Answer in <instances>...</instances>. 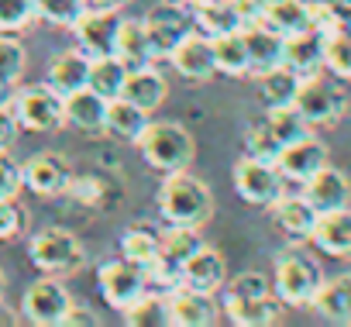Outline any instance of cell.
Listing matches in <instances>:
<instances>
[{"instance_id": "6da1fadb", "label": "cell", "mask_w": 351, "mask_h": 327, "mask_svg": "<svg viewBox=\"0 0 351 327\" xmlns=\"http://www.w3.org/2000/svg\"><path fill=\"white\" fill-rule=\"evenodd\" d=\"M158 210L169 224L204 228L214 214V197H210L207 183H200L197 176L180 169V173H169L165 183L158 186Z\"/></svg>"}, {"instance_id": "7a4b0ae2", "label": "cell", "mask_w": 351, "mask_h": 327, "mask_svg": "<svg viewBox=\"0 0 351 327\" xmlns=\"http://www.w3.org/2000/svg\"><path fill=\"white\" fill-rule=\"evenodd\" d=\"M138 148H141L145 162L158 173L190 169V162L197 155L193 134L183 124H172V121H148V128L138 138Z\"/></svg>"}, {"instance_id": "3957f363", "label": "cell", "mask_w": 351, "mask_h": 327, "mask_svg": "<svg viewBox=\"0 0 351 327\" xmlns=\"http://www.w3.org/2000/svg\"><path fill=\"white\" fill-rule=\"evenodd\" d=\"M310 134V124L300 117L296 107H269L262 121H255L245 134V145H248V155H258V158H269L276 162V155L296 141Z\"/></svg>"}, {"instance_id": "277c9868", "label": "cell", "mask_w": 351, "mask_h": 327, "mask_svg": "<svg viewBox=\"0 0 351 327\" xmlns=\"http://www.w3.org/2000/svg\"><path fill=\"white\" fill-rule=\"evenodd\" d=\"M324 286V269L317 265V258L303 255V252H286L276 262V296L286 306H313V296Z\"/></svg>"}, {"instance_id": "5b68a950", "label": "cell", "mask_w": 351, "mask_h": 327, "mask_svg": "<svg viewBox=\"0 0 351 327\" xmlns=\"http://www.w3.org/2000/svg\"><path fill=\"white\" fill-rule=\"evenodd\" d=\"M28 252H32L35 269H42L45 276H69L86 258L80 238L73 231H66V228H45V231H38L32 238Z\"/></svg>"}, {"instance_id": "8992f818", "label": "cell", "mask_w": 351, "mask_h": 327, "mask_svg": "<svg viewBox=\"0 0 351 327\" xmlns=\"http://www.w3.org/2000/svg\"><path fill=\"white\" fill-rule=\"evenodd\" d=\"M282 186H286V176L279 173L276 162L258 158V155H245L234 162V190L245 204L272 207L282 197Z\"/></svg>"}, {"instance_id": "52a82bcc", "label": "cell", "mask_w": 351, "mask_h": 327, "mask_svg": "<svg viewBox=\"0 0 351 327\" xmlns=\"http://www.w3.org/2000/svg\"><path fill=\"white\" fill-rule=\"evenodd\" d=\"M14 117L25 131L32 134H49L66 124V97L59 90L45 86H28L14 97Z\"/></svg>"}, {"instance_id": "ba28073f", "label": "cell", "mask_w": 351, "mask_h": 327, "mask_svg": "<svg viewBox=\"0 0 351 327\" xmlns=\"http://www.w3.org/2000/svg\"><path fill=\"white\" fill-rule=\"evenodd\" d=\"M145 28H148V38L155 45V56L169 59V52L176 45L190 32H197V18H193V8H186V0H162V4H155L148 11Z\"/></svg>"}, {"instance_id": "9c48e42d", "label": "cell", "mask_w": 351, "mask_h": 327, "mask_svg": "<svg viewBox=\"0 0 351 327\" xmlns=\"http://www.w3.org/2000/svg\"><path fill=\"white\" fill-rule=\"evenodd\" d=\"M293 107L300 110V117L306 124H317V128H327V124H337L348 110V97L337 83H327L324 76H310L300 83V93L293 100Z\"/></svg>"}, {"instance_id": "30bf717a", "label": "cell", "mask_w": 351, "mask_h": 327, "mask_svg": "<svg viewBox=\"0 0 351 327\" xmlns=\"http://www.w3.org/2000/svg\"><path fill=\"white\" fill-rule=\"evenodd\" d=\"M97 282H100V296L114 306V310H128L134 300H141L152 286H148V272L128 258H117V262H107L100 265L97 272Z\"/></svg>"}, {"instance_id": "8fae6325", "label": "cell", "mask_w": 351, "mask_h": 327, "mask_svg": "<svg viewBox=\"0 0 351 327\" xmlns=\"http://www.w3.org/2000/svg\"><path fill=\"white\" fill-rule=\"evenodd\" d=\"M69 306H73V296L59 282V276L38 279L35 286H28V293L21 300V313L38 327H62V317Z\"/></svg>"}, {"instance_id": "7c38bea8", "label": "cell", "mask_w": 351, "mask_h": 327, "mask_svg": "<svg viewBox=\"0 0 351 327\" xmlns=\"http://www.w3.org/2000/svg\"><path fill=\"white\" fill-rule=\"evenodd\" d=\"M73 166H69V158L59 155V152H42L35 158H28L25 166H21V180L32 193L38 197H62L73 183Z\"/></svg>"}, {"instance_id": "4fadbf2b", "label": "cell", "mask_w": 351, "mask_h": 327, "mask_svg": "<svg viewBox=\"0 0 351 327\" xmlns=\"http://www.w3.org/2000/svg\"><path fill=\"white\" fill-rule=\"evenodd\" d=\"M121 21H124V14L114 11V8H97V11L86 8V14H83V18L76 21V28H73L80 49H83L90 59H97V56H114Z\"/></svg>"}, {"instance_id": "5bb4252c", "label": "cell", "mask_w": 351, "mask_h": 327, "mask_svg": "<svg viewBox=\"0 0 351 327\" xmlns=\"http://www.w3.org/2000/svg\"><path fill=\"white\" fill-rule=\"evenodd\" d=\"M169 62L176 66L183 80H193V83H204L217 73V59H214V38L204 35V32H190L180 45L169 52Z\"/></svg>"}, {"instance_id": "9a60e30c", "label": "cell", "mask_w": 351, "mask_h": 327, "mask_svg": "<svg viewBox=\"0 0 351 327\" xmlns=\"http://www.w3.org/2000/svg\"><path fill=\"white\" fill-rule=\"evenodd\" d=\"M276 166L286 180L293 183H306L313 173H320L327 166V148L324 141H317L313 134H303L296 141H289L279 155H276Z\"/></svg>"}, {"instance_id": "2e32d148", "label": "cell", "mask_w": 351, "mask_h": 327, "mask_svg": "<svg viewBox=\"0 0 351 327\" xmlns=\"http://www.w3.org/2000/svg\"><path fill=\"white\" fill-rule=\"evenodd\" d=\"M241 35H245V45H248V76L258 80L262 73L282 66V59H286V38L279 32H272V28H265V25L255 21V25H245Z\"/></svg>"}, {"instance_id": "e0dca14e", "label": "cell", "mask_w": 351, "mask_h": 327, "mask_svg": "<svg viewBox=\"0 0 351 327\" xmlns=\"http://www.w3.org/2000/svg\"><path fill=\"white\" fill-rule=\"evenodd\" d=\"M224 282H228L224 255L210 245H204L197 255H190L186 265L180 269V286L197 289V293H217V289H224Z\"/></svg>"}, {"instance_id": "ac0fdd59", "label": "cell", "mask_w": 351, "mask_h": 327, "mask_svg": "<svg viewBox=\"0 0 351 327\" xmlns=\"http://www.w3.org/2000/svg\"><path fill=\"white\" fill-rule=\"evenodd\" d=\"M214 320H217L214 293H197L186 286L169 293V324L172 327H210Z\"/></svg>"}, {"instance_id": "d6986e66", "label": "cell", "mask_w": 351, "mask_h": 327, "mask_svg": "<svg viewBox=\"0 0 351 327\" xmlns=\"http://www.w3.org/2000/svg\"><path fill=\"white\" fill-rule=\"evenodd\" d=\"M303 197L317 207V214H327V210H341L351 204V183L341 169H330L324 166L320 173H313L306 183H303Z\"/></svg>"}, {"instance_id": "ffe728a7", "label": "cell", "mask_w": 351, "mask_h": 327, "mask_svg": "<svg viewBox=\"0 0 351 327\" xmlns=\"http://www.w3.org/2000/svg\"><path fill=\"white\" fill-rule=\"evenodd\" d=\"M224 313L238 327H269V324L279 320L282 300L276 293H269V296H234V293H224Z\"/></svg>"}, {"instance_id": "44dd1931", "label": "cell", "mask_w": 351, "mask_h": 327, "mask_svg": "<svg viewBox=\"0 0 351 327\" xmlns=\"http://www.w3.org/2000/svg\"><path fill=\"white\" fill-rule=\"evenodd\" d=\"M107 97H100L93 86H83L76 93L66 97V121L86 134H100L107 131Z\"/></svg>"}, {"instance_id": "7402d4cb", "label": "cell", "mask_w": 351, "mask_h": 327, "mask_svg": "<svg viewBox=\"0 0 351 327\" xmlns=\"http://www.w3.org/2000/svg\"><path fill=\"white\" fill-rule=\"evenodd\" d=\"M310 241L324 252V255H334V258H348L351 255V210L341 207V210H327L317 217V228L310 234Z\"/></svg>"}, {"instance_id": "603a6c76", "label": "cell", "mask_w": 351, "mask_h": 327, "mask_svg": "<svg viewBox=\"0 0 351 327\" xmlns=\"http://www.w3.org/2000/svg\"><path fill=\"white\" fill-rule=\"evenodd\" d=\"M272 217H276V224L286 231V238H293V241H310V234H313V228H317V207L306 200V197H279L276 204H272Z\"/></svg>"}, {"instance_id": "cb8c5ba5", "label": "cell", "mask_w": 351, "mask_h": 327, "mask_svg": "<svg viewBox=\"0 0 351 327\" xmlns=\"http://www.w3.org/2000/svg\"><path fill=\"white\" fill-rule=\"evenodd\" d=\"M114 56H117L128 69H145V66H152V62L158 59V56H155V45H152V38H148L145 21H134V18H124V21H121Z\"/></svg>"}, {"instance_id": "d4e9b609", "label": "cell", "mask_w": 351, "mask_h": 327, "mask_svg": "<svg viewBox=\"0 0 351 327\" xmlns=\"http://www.w3.org/2000/svg\"><path fill=\"white\" fill-rule=\"evenodd\" d=\"M300 80L320 76L324 73V35L317 32H300L286 38V59H282Z\"/></svg>"}, {"instance_id": "484cf974", "label": "cell", "mask_w": 351, "mask_h": 327, "mask_svg": "<svg viewBox=\"0 0 351 327\" xmlns=\"http://www.w3.org/2000/svg\"><path fill=\"white\" fill-rule=\"evenodd\" d=\"M90 56L83 49H69V52H59L52 62H49V86L59 90L62 97L83 90L90 83Z\"/></svg>"}, {"instance_id": "4316f807", "label": "cell", "mask_w": 351, "mask_h": 327, "mask_svg": "<svg viewBox=\"0 0 351 327\" xmlns=\"http://www.w3.org/2000/svg\"><path fill=\"white\" fill-rule=\"evenodd\" d=\"M121 97L131 100V104H138L141 110L152 114V110H158V107L165 104V97H169V83H165V76H162L158 69H152V66H145V69H131L128 80H124Z\"/></svg>"}, {"instance_id": "83f0119b", "label": "cell", "mask_w": 351, "mask_h": 327, "mask_svg": "<svg viewBox=\"0 0 351 327\" xmlns=\"http://www.w3.org/2000/svg\"><path fill=\"white\" fill-rule=\"evenodd\" d=\"M258 25L289 38V35L310 32V8H306V0H265Z\"/></svg>"}, {"instance_id": "f1b7e54d", "label": "cell", "mask_w": 351, "mask_h": 327, "mask_svg": "<svg viewBox=\"0 0 351 327\" xmlns=\"http://www.w3.org/2000/svg\"><path fill=\"white\" fill-rule=\"evenodd\" d=\"M313 310L324 320H330V324L351 327V272L334 276V279H324L320 293L313 296Z\"/></svg>"}, {"instance_id": "f546056e", "label": "cell", "mask_w": 351, "mask_h": 327, "mask_svg": "<svg viewBox=\"0 0 351 327\" xmlns=\"http://www.w3.org/2000/svg\"><path fill=\"white\" fill-rule=\"evenodd\" d=\"M193 18H197V32L210 38L245 28L241 14L234 11V0H193Z\"/></svg>"}, {"instance_id": "4dcf8cb0", "label": "cell", "mask_w": 351, "mask_h": 327, "mask_svg": "<svg viewBox=\"0 0 351 327\" xmlns=\"http://www.w3.org/2000/svg\"><path fill=\"white\" fill-rule=\"evenodd\" d=\"M300 76L282 62V66H276V69H269V73H262L258 76V97H262V104H265V110L269 107H293V100H296V93H300Z\"/></svg>"}, {"instance_id": "1f68e13d", "label": "cell", "mask_w": 351, "mask_h": 327, "mask_svg": "<svg viewBox=\"0 0 351 327\" xmlns=\"http://www.w3.org/2000/svg\"><path fill=\"white\" fill-rule=\"evenodd\" d=\"M158 255H162V234L155 228L134 224V228L124 231V238H121V258H128V262H134L141 269H152L158 262Z\"/></svg>"}, {"instance_id": "d6a6232c", "label": "cell", "mask_w": 351, "mask_h": 327, "mask_svg": "<svg viewBox=\"0 0 351 327\" xmlns=\"http://www.w3.org/2000/svg\"><path fill=\"white\" fill-rule=\"evenodd\" d=\"M145 128H148V110H141L138 104H131L124 97L107 104V131L110 134H117L124 141H138Z\"/></svg>"}, {"instance_id": "836d02e7", "label": "cell", "mask_w": 351, "mask_h": 327, "mask_svg": "<svg viewBox=\"0 0 351 327\" xmlns=\"http://www.w3.org/2000/svg\"><path fill=\"white\" fill-rule=\"evenodd\" d=\"M128 66L117 59V56H97L93 62H90V83L86 86H93L100 97H107V100H117L121 97V90H124V80H128Z\"/></svg>"}, {"instance_id": "e575fe53", "label": "cell", "mask_w": 351, "mask_h": 327, "mask_svg": "<svg viewBox=\"0 0 351 327\" xmlns=\"http://www.w3.org/2000/svg\"><path fill=\"white\" fill-rule=\"evenodd\" d=\"M214 59H217V73L224 76H248V45L241 32H228L214 38Z\"/></svg>"}, {"instance_id": "d590c367", "label": "cell", "mask_w": 351, "mask_h": 327, "mask_svg": "<svg viewBox=\"0 0 351 327\" xmlns=\"http://www.w3.org/2000/svg\"><path fill=\"white\" fill-rule=\"evenodd\" d=\"M124 320L131 327H165L169 324V296H158L148 289L141 300H134L124 310Z\"/></svg>"}, {"instance_id": "8d00e7d4", "label": "cell", "mask_w": 351, "mask_h": 327, "mask_svg": "<svg viewBox=\"0 0 351 327\" xmlns=\"http://www.w3.org/2000/svg\"><path fill=\"white\" fill-rule=\"evenodd\" d=\"M306 8H310V32H317L324 38H330L337 32H348L351 14L344 8H337L334 0H310Z\"/></svg>"}, {"instance_id": "74e56055", "label": "cell", "mask_w": 351, "mask_h": 327, "mask_svg": "<svg viewBox=\"0 0 351 327\" xmlns=\"http://www.w3.org/2000/svg\"><path fill=\"white\" fill-rule=\"evenodd\" d=\"M86 8H90L86 0H35V14L56 28H76Z\"/></svg>"}, {"instance_id": "f35d334b", "label": "cell", "mask_w": 351, "mask_h": 327, "mask_svg": "<svg viewBox=\"0 0 351 327\" xmlns=\"http://www.w3.org/2000/svg\"><path fill=\"white\" fill-rule=\"evenodd\" d=\"M324 69L334 80H351V32H337L324 38Z\"/></svg>"}, {"instance_id": "ab89813d", "label": "cell", "mask_w": 351, "mask_h": 327, "mask_svg": "<svg viewBox=\"0 0 351 327\" xmlns=\"http://www.w3.org/2000/svg\"><path fill=\"white\" fill-rule=\"evenodd\" d=\"M25 73V45L18 38L0 35V90L14 86Z\"/></svg>"}, {"instance_id": "60d3db41", "label": "cell", "mask_w": 351, "mask_h": 327, "mask_svg": "<svg viewBox=\"0 0 351 327\" xmlns=\"http://www.w3.org/2000/svg\"><path fill=\"white\" fill-rule=\"evenodd\" d=\"M35 18V0H0V35H18Z\"/></svg>"}, {"instance_id": "b9f144b4", "label": "cell", "mask_w": 351, "mask_h": 327, "mask_svg": "<svg viewBox=\"0 0 351 327\" xmlns=\"http://www.w3.org/2000/svg\"><path fill=\"white\" fill-rule=\"evenodd\" d=\"M76 204L86 207H107V183L100 176H73L69 190H66Z\"/></svg>"}, {"instance_id": "7bdbcfd3", "label": "cell", "mask_w": 351, "mask_h": 327, "mask_svg": "<svg viewBox=\"0 0 351 327\" xmlns=\"http://www.w3.org/2000/svg\"><path fill=\"white\" fill-rule=\"evenodd\" d=\"M28 224V214L21 204H14V197H4L0 200V241H11L25 231Z\"/></svg>"}, {"instance_id": "ee69618b", "label": "cell", "mask_w": 351, "mask_h": 327, "mask_svg": "<svg viewBox=\"0 0 351 327\" xmlns=\"http://www.w3.org/2000/svg\"><path fill=\"white\" fill-rule=\"evenodd\" d=\"M224 293H234V296H269L276 289H272V282L262 272H241L231 282H224Z\"/></svg>"}, {"instance_id": "f6af8a7d", "label": "cell", "mask_w": 351, "mask_h": 327, "mask_svg": "<svg viewBox=\"0 0 351 327\" xmlns=\"http://www.w3.org/2000/svg\"><path fill=\"white\" fill-rule=\"evenodd\" d=\"M21 186H25V180H21V166H14L11 155L0 148V200H4V197H18Z\"/></svg>"}, {"instance_id": "bcb514c9", "label": "cell", "mask_w": 351, "mask_h": 327, "mask_svg": "<svg viewBox=\"0 0 351 327\" xmlns=\"http://www.w3.org/2000/svg\"><path fill=\"white\" fill-rule=\"evenodd\" d=\"M18 131H21V124H18V117H14V107L0 104V148H11L14 138H18Z\"/></svg>"}, {"instance_id": "7dc6e473", "label": "cell", "mask_w": 351, "mask_h": 327, "mask_svg": "<svg viewBox=\"0 0 351 327\" xmlns=\"http://www.w3.org/2000/svg\"><path fill=\"white\" fill-rule=\"evenodd\" d=\"M93 324H97V317H93L86 306H76V303H73V306L66 310V317H62V327H93Z\"/></svg>"}, {"instance_id": "c3c4849f", "label": "cell", "mask_w": 351, "mask_h": 327, "mask_svg": "<svg viewBox=\"0 0 351 327\" xmlns=\"http://www.w3.org/2000/svg\"><path fill=\"white\" fill-rule=\"evenodd\" d=\"M18 324V313L4 303V296H0V327H14Z\"/></svg>"}, {"instance_id": "681fc988", "label": "cell", "mask_w": 351, "mask_h": 327, "mask_svg": "<svg viewBox=\"0 0 351 327\" xmlns=\"http://www.w3.org/2000/svg\"><path fill=\"white\" fill-rule=\"evenodd\" d=\"M86 4H93V8H114V11H121V8H128L131 0H86Z\"/></svg>"}, {"instance_id": "f907efd6", "label": "cell", "mask_w": 351, "mask_h": 327, "mask_svg": "<svg viewBox=\"0 0 351 327\" xmlns=\"http://www.w3.org/2000/svg\"><path fill=\"white\" fill-rule=\"evenodd\" d=\"M334 4H337V8H344V11L351 14V0H334Z\"/></svg>"}, {"instance_id": "816d5d0a", "label": "cell", "mask_w": 351, "mask_h": 327, "mask_svg": "<svg viewBox=\"0 0 351 327\" xmlns=\"http://www.w3.org/2000/svg\"><path fill=\"white\" fill-rule=\"evenodd\" d=\"M0 296H4V272H0Z\"/></svg>"}, {"instance_id": "f5cc1de1", "label": "cell", "mask_w": 351, "mask_h": 327, "mask_svg": "<svg viewBox=\"0 0 351 327\" xmlns=\"http://www.w3.org/2000/svg\"><path fill=\"white\" fill-rule=\"evenodd\" d=\"M348 32H351V21H348Z\"/></svg>"}, {"instance_id": "db71d44e", "label": "cell", "mask_w": 351, "mask_h": 327, "mask_svg": "<svg viewBox=\"0 0 351 327\" xmlns=\"http://www.w3.org/2000/svg\"><path fill=\"white\" fill-rule=\"evenodd\" d=\"M186 4H193V0H186Z\"/></svg>"}]
</instances>
